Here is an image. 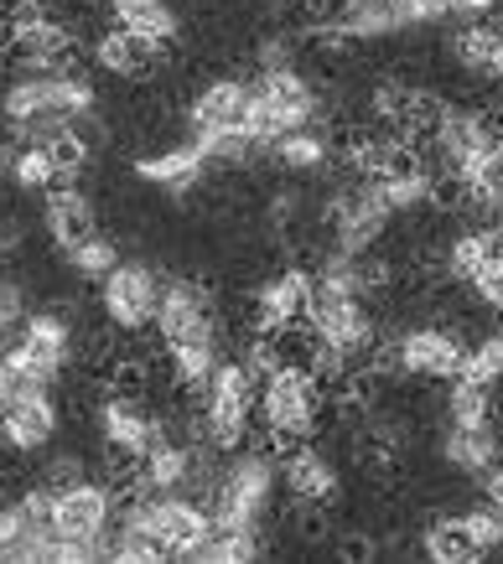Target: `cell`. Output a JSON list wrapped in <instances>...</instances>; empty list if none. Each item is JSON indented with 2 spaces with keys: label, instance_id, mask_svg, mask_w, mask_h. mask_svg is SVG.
<instances>
[{
  "label": "cell",
  "instance_id": "6da1fadb",
  "mask_svg": "<svg viewBox=\"0 0 503 564\" xmlns=\"http://www.w3.org/2000/svg\"><path fill=\"white\" fill-rule=\"evenodd\" d=\"M322 410H328V389H322V378L307 362H276L265 373L260 420L276 451H291V445L312 441L317 430H322Z\"/></svg>",
  "mask_w": 503,
  "mask_h": 564
},
{
  "label": "cell",
  "instance_id": "7a4b0ae2",
  "mask_svg": "<svg viewBox=\"0 0 503 564\" xmlns=\"http://www.w3.org/2000/svg\"><path fill=\"white\" fill-rule=\"evenodd\" d=\"M120 518H130L136 529L151 533L167 560H203V549H208V539H213V513L203 502H188L182 492L125 497Z\"/></svg>",
  "mask_w": 503,
  "mask_h": 564
},
{
  "label": "cell",
  "instance_id": "3957f363",
  "mask_svg": "<svg viewBox=\"0 0 503 564\" xmlns=\"http://www.w3.org/2000/svg\"><path fill=\"white\" fill-rule=\"evenodd\" d=\"M307 332H312L317 343L338 347L347 358L358 362L374 352L379 343V326H374V311L368 301L347 280L338 274H317V291H312V311H307Z\"/></svg>",
  "mask_w": 503,
  "mask_h": 564
},
{
  "label": "cell",
  "instance_id": "277c9868",
  "mask_svg": "<svg viewBox=\"0 0 503 564\" xmlns=\"http://www.w3.org/2000/svg\"><path fill=\"white\" fill-rule=\"evenodd\" d=\"M276 481H280V466L270 462V451H244V456H234L208 487L213 529H260Z\"/></svg>",
  "mask_w": 503,
  "mask_h": 564
},
{
  "label": "cell",
  "instance_id": "5b68a950",
  "mask_svg": "<svg viewBox=\"0 0 503 564\" xmlns=\"http://www.w3.org/2000/svg\"><path fill=\"white\" fill-rule=\"evenodd\" d=\"M255 383H260V378H249V368H244L239 358L234 362L218 358V368H213L203 393H197V410H203V425H208V445L218 456H228V451H239V445L249 441Z\"/></svg>",
  "mask_w": 503,
  "mask_h": 564
},
{
  "label": "cell",
  "instance_id": "8992f818",
  "mask_svg": "<svg viewBox=\"0 0 503 564\" xmlns=\"http://www.w3.org/2000/svg\"><path fill=\"white\" fill-rule=\"evenodd\" d=\"M322 223H328V249H338V254H364V249H374V243L389 234L395 207L384 203L379 182H358V176H353L347 187H338L328 197Z\"/></svg>",
  "mask_w": 503,
  "mask_h": 564
},
{
  "label": "cell",
  "instance_id": "52a82bcc",
  "mask_svg": "<svg viewBox=\"0 0 503 564\" xmlns=\"http://www.w3.org/2000/svg\"><path fill=\"white\" fill-rule=\"evenodd\" d=\"M99 435H105V451L115 456V477L120 471H136L146 456H151V445L167 441L172 430L151 410V399L146 393H105V404H99Z\"/></svg>",
  "mask_w": 503,
  "mask_h": 564
},
{
  "label": "cell",
  "instance_id": "ba28073f",
  "mask_svg": "<svg viewBox=\"0 0 503 564\" xmlns=\"http://www.w3.org/2000/svg\"><path fill=\"white\" fill-rule=\"evenodd\" d=\"M6 52L26 73L63 68V63H73V26L47 0H17L6 17Z\"/></svg>",
  "mask_w": 503,
  "mask_h": 564
},
{
  "label": "cell",
  "instance_id": "9c48e42d",
  "mask_svg": "<svg viewBox=\"0 0 503 564\" xmlns=\"http://www.w3.org/2000/svg\"><path fill=\"white\" fill-rule=\"evenodd\" d=\"M73 358V326L63 311H36L21 322L17 347L0 358V368L17 378V383H53Z\"/></svg>",
  "mask_w": 503,
  "mask_h": 564
},
{
  "label": "cell",
  "instance_id": "30bf717a",
  "mask_svg": "<svg viewBox=\"0 0 503 564\" xmlns=\"http://www.w3.org/2000/svg\"><path fill=\"white\" fill-rule=\"evenodd\" d=\"M115 513H120V492L109 481H73L63 492H53V533L57 539H73V544H88L99 560H105V539L115 529Z\"/></svg>",
  "mask_w": 503,
  "mask_h": 564
},
{
  "label": "cell",
  "instance_id": "8fae6325",
  "mask_svg": "<svg viewBox=\"0 0 503 564\" xmlns=\"http://www.w3.org/2000/svg\"><path fill=\"white\" fill-rule=\"evenodd\" d=\"M99 306H105V316H109V326L115 332H146V326L157 322V306H161V280H157V270L151 264H115V270L99 280Z\"/></svg>",
  "mask_w": 503,
  "mask_h": 564
},
{
  "label": "cell",
  "instance_id": "7c38bea8",
  "mask_svg": "<svg viewBox=\"0 0 503 564\" xmlns=\"http://www.w3.org/2000/svg\"><path fill=\"white\" fill-rule=\"evenodd\" d=\"M57 430H63V410L47 393V383H21L0 414V451H17V456L47 451L57 441Z\"/></svg>",
  "mask_w": 503,
  "mask_h": 564
},
{
  "label": "cell",
  "instance_id": "4fadbf2b",
  "mask_svg": "<svg viewBox=\"0 0 503 564\" xmlns=\"http://www.w3.org/2000/svg\"><path fill=\"white\" fill-rule=\"evenodd\" d=\"M312 291H317V274L307 264H286L280 274H270L260 291H255V301H249V332L276 337L286 326H307Z\"/></svg>",
  "mask_w": 503,
  "mask_h": 564
},
{
  "label": "cell",
  "instance_id": "5bb4252c",
  "mask_svg": "<svg viewBox=\"0 0 503 564\" xmlns=\"http://www.w3.org/2000/svg\"><path fill=\"white\" fill-rule=\"evenodd\" d=\"M157 337L161 347H176L188 337H213L218 332V306H213V291L203 280H161V306H157Z\"/></svg>",
  "mask_w": 503,
  "mask_h": 564
},
{
  "label": "cell",
  "instance_id": "9a60e30c",
  "mask_svg": "<svg viewBox=\"0 0 503 564\" xmlns=\"http://www.w3.org/2000/svg\"><path fill=\"white\" fill-rule=\"evenodd\" d=\"M395 373L405 378H420V383H451V378L462 373V337L447 332V326H410V332H399L395 343Z\"/></svg>",
  "mask_w": 503,
  "mask_h": 564
},
{
  "label": "cell",
  "instance_id": "2e32d148",
  "mask_svg": "<svg viewBox=\"0 0 503 564\" xmlns=\"http://www.w3.org/2000/svg\"><path fill=\"white\" fill-rule=\"evenodd\" d=\"M280 487H286V497H291L296 513H312V508L328 513L332 502H338V492H343L338 466H332L322 451H312V441L280 451Z\"/></svg>",
  "mask_w": 503,
  "mask_h": 564
},
{
  "label": "cell",
  "instance_id": "e0dca14e",
  "mask_svg": "<svg viewBox=\"0 0 503 564\" xmlns=\"http://www.w3.org/2000/svg\"><path fill=\"white\" fill-rule=\"evenodd\" d=\"M94 63H99L109 78H120V84H146V78H157V68L167 63V47L125 32V26H105V32L94 36Z\"/></svg>",
  "mask_w": 503,
  "mask_h": 564
},
{
  "label": "cell",
  "instance_id": "ac0fdd59",
  "mask_svg": "<svg viewBox=\"0 0 503 564\" xmlns=\"http://www.w3.org/2000/svg\"><path fill=\"white\" fill-rule=\"evenodd\" d=\"M447 57L472 78L503 88V21H462L447 36Z\"/></svg>",
  "mask_w": 503,
  "mask_h": 564
},
{
  "label": "cell",
  "instance_id": "d6986e66",
  "mask_svg": "<svg viewBox=\"0 0 503 564\" xmlns=\"http://www.w3.org/2000/svg\"><path fill=\"white\" fill-rule=\"evenodd\" d=\"M244 120H249V84H239V78H208L188 104V124L208 130V135L244 130Z\"/></svg>",
  "mask_w": 503,
  "mask_h": 564
},
{
  "label": "cell",
  "instance_id": "ffe728a7",
  "mask_svg": "<svg viewBox=\"0 0 503 564\" xmlns=\"http://www.w3.org/2000/svg\"><path fill=\"white\" fill-rule=\"evenodd\" d=\"M42 223H47V234H53L57 249H68V243L88 239V234H99V207L88 192H78L73 182L47 192V207H42Z\"/></svg>",
  "mask_w": 503,
  "mask_h": 564
},
{
  "label": "cell",
  "instance_id": "44dd1931",
  "mask_svg": "<svg viewBox=\"0 0 503 564\" xmlns=\"http://www.w3.org/2000/svg\"><path fill=\"white\" fill-rule=\"evenodd\" d=\"M130 172L140 176V182H151V187L161 192H192V187H203V176H208V161L197 155V145H167V151L157 155H140Z\"/></svg>",
  "mask_w": 503,
  "mask_h": 564
},
{
  "label": "cell",
  "instance_id": "7402d4cb",
  "mask_svg": "<svg viewBox=\"0 0 503 564\" xmlns=\"http://www.w3.org/2000/svg\"><path fill=\"white\" fill-rule=\"evenodd\" d=\"M499 456H503V445H499L493 420L488 425H447V435H441V462L451 471H462V477H483Z\"/></svg>",
  "mask_w": 503,
  "mask_h": 564
},
{
  "label": "cell",
  "instance_id": "603a6c76",
  "mask_svg": "<svg viewBox=\"0 0 503 564\" xmlns=\"http://www.w3.org/2000/svg\"><path fill=\"white\" fill-rule=\"evenodd\" d=\"M105 6H109V26H125V32L146 36V42H161V47L182 32V21H176L167 0H105Z\"/></svg>",
  "mask_w": 503,
  "mask_h": 564
},
{
  "label": "cell",
  "instance_id": "cb8c5ba5",
  "mask_svg": "<svg viewBox=\"0 0 503 564\" xmlns=\"http://www.w3.org/2000/svg\"><path fill=\"white\" fill-rule=\"evenodd\" d=\"M167 368H172V383L182 393H203V383H208V373L218 368V332L213 337H188V343H176V347H167Z\"/></svg>",
  "mask_w": 503,
  "mask_h": 564
},
{
  "label": "cell",
  "instance_id": "d4e9b609",
  "mask_svg": "<svg viewBox=\"0 0 503 564\" xmlns=\"http://www.w3.org/2000/svg\"><path fill=\"white\" fill-rule=\"evenodd\" d=\"M270 155H276V166L280 172H291V176H307V172H322L332 161V135L328 130H291V135H280L276 145H270Z\"/></svg>",
  "mask_w": 503,
  "mask_h": 564
},
{
  "label": "cell",
  "instance_id": "484cf974",
  "mask_svg": "<svg viewBox=\"0 0 503 564\" xmlns=\"http://www.w3.org/2000/svg\"><path fill=\"white\" fill-rule=\"evenodd\" d=\"M420 554H426L431 564H472V560H483V554L472 549L462 518H436V523H426V533H420Z\"/></svg>",
  "mask_w": 503,
  "mask_h": 564
},
{
  "label": "cell",
  "instance_id": "4316f807",
  "mask_svg": "<svg viewBox=\"0 0 503 564\" xmlns=\"http://www.w3.org/2000/svg\"><path fill=\"white\" fill-rule=\"evenodd\" d=\"M63 259H68V270L78 274V280H105V274L120 264V243L109 239V234H88V239L68 243Z\"/></svg>",
  "mask_w": 503,
  "mask_h": 564
},
{
  "label": "cell",
  "instance_id": "83f0119b",
  "mask_svg": "<svg viewBox=\"0 0 503 564\" xmlns=\"http://www.w3.org/2000/svg\"><path fill=\"white\" fill-rule=\"evenodd\" d=\"M493 414V389L472 383V378H451L447 383V425H488Z\"/></svg>",
  "mask_w": 503,
  "mask_h": 564
},
{
  "label": "cell",
  "instance_id": "f1b7e54d",
  "mask_svg": "<svg viewBox=\"0 0 503 564\" xmlns=\"http://www.w3.org/2000/svg\"><path fill=\"white\" fill-rule=\"evenodd\" d=\"M11 182H17L21 192H53V187H63V172H57V161L47 145H21V151L11 155Z\"/></svg>",
  "mask_w": 503,
  "mask_h": 564
},
{
  "label": "cell",
  "instance_id": "f546056e",
  "mask_svg": "<svg viewBox=\"0 0 503 564\" xmlns=\"http://www.w3.org/2000/svg\"><path fill=\"white\" fill-rule=\"evenodd\" d=\"M457 378H472V383L499 389V383H503V337H499V332L478 337V343L462 352V373H457Z\"/></svg>",
  "mask_w": 503,
  "mask_h": 564
},
{
  "label": "cell",
  "instance_id": "4dcf8cb0",
  "mask_svg": "<svg viewBox=\"0 0 503 564\" xmlns=\"http://www.w3.org/2000/svg\"><path fill=\"white\" fill-rule=\"evenodd\" d=\"M462 518V529H468L472 549L478 554H493V549H503V508H493V502H483V508H468Z\"/></svg>",
  "mask_w": 503,
  "mask_h": 564
},
{
  "label": "cell",
  "instance_id": "1f68e13d",
  "mask_svg": "<svg viewBox=\"0 0 503 564\" xmlns=\"http://www.w3.org/2000/svg\"><path fill=\"white\" fill-rule=\"evenodd\" d=\"M468 285H472V301L499 316V311H503V249H493V254H488L483 264L468 274Z\"/></svg>",
  "mask_w": 503,
  "mask_h": 564
},
{
  "label": "cell",
  "instance_id": "d6a6232c",
  "mask_svg": "<svg viewBox=\"0 0 503 564\" xmlns=\"http://www.w3.org/2000/svg\"><path fill=\"white\" fill-rule=\"evenodd\" d=\"M47 151H53V161H57V172H63V182H73V176L88 166V140H84V130H78V124H68L63 135L47 140Z\"/></svg>",
  "mask_w": 503,
  "mask_h": 564
},
{
  "label": "cell",
  "instance_id": "836d02e7",
  "mask_svg": "<svg viewBox=\"0 0 503 564\" xmlns=\"http://www.w3.org/2000/svg\"><path fill=\"white\" fill-rule=\"evenodd\" d=\"M84 477H88L84 456H73V451H63V456H53V462L42 466V477H36V481H47L53 492H63V487H73V481H84Z\"/></svg>",
  "mask_w": 503,
  "mask_h": 564
},
{
  "label": "cell",
  "instance_id": "e575fe53",
  "mask_svg": "<svg viewBox=\"0 0 503 564\" xmlns=\"http://www.w3.org/2000/svg\"><path fill=\"white\" fill-rule=\"evenodd\" d=\"M0 322H26V285L0 274Z\"/></svg>",
  "mask_w": 503,
  "mask_h": 564
},
{
  "label": "cell",
  "instance_id": "d590c367",
  "mask_svg": "<svg viewBox=\"0 0 503 564\" xmlns=\"http://www.w3.org/2000/svg\"><path fill=\"white\" fill-rule=\"evenodd\" d=\"M441 21H451L447 0H410V26H441Z\"/></svg>",
  "mask_w": 503,
  "mask_h": 564
},
{
  "label": "cell",
  "instance_id": "8d00e7d4",
  "mask_svg": "<svg viewBox=\"0 0 503 564\" xmlns=\"http://www.w3.org/2000/svg\"><path fill=\"white\" fill-rule=\"evenodd\" d=\"M451 6V21H488L499 17V0H447Z\"/></svg>",
  "mask_w": 503,
  "mask_h": 564
},
{
  "label": "cell",
  "instance_id": "74e56055",
  "mask_svg": "<svg viewBox=\"0 0 503 564\" xmlns=\"http://www.w3.org/2000/svg\"><path fill=\"white\" fill-rule=\"evenodd\" d=\"M21 239H26V228H21L17 218H0V259H11V254H17Z\"/></svg>",
  "mask_w": 503,
  "mask_h": 564
},
{
  "label": "cell",
  "instance_id": "f35d334b",
  "mask_svg": "<svg viewBox=\"0 0 503 564\" xmlns=\"http://www.w3.org/2000/svg\"><path fill=\"white\" fill-rule=\"evenodd\" d=\"M483 497L493 502V508H503V456L483 471Z\"/></svg>",
  "mask_w": 503,
  "mask_h": 564
},
{
  "label": "cell",
  "instance_id": "ab89813d",
  "mask_svg": "<svg viewBox=\"0 0 503 564\" xmlns=\"http://www.w3.org/2000/svg\"><path fill=\"white\" fill-rule=\"evenodd\" d=\"M17 337H21V322H0V358L17 347Z\"/></svg>",
  "mask_w": 503,
  "mask_h": 564
},
{
  "label": "cell",
  "instance_id": "60d3db41",
  "mask_svg": "<svg viewBox=\"0 0 503 564\" xmlns=\"http://www.w3.org/2000/svg\"><path fill=\"white\" fill-rule=\"evenodd\" d=\"M280 6H312V0H280Z\"/></svg>",
  "mask_w": 503,
  "mask_h": 564
},
{
  "label": "cell",
  "instance_id": "b9f144b4",
  "mask_svg": "<svg viewBox=\"0 0 503 564\" xmlns=\"http://www.w3.org/2000/svg\"><path fill=\"white\" fill-rule=\"evenodd\" d=\"M493 223H499V228H503V207H499V213H493Z\"/></svg>",
  "mask_w": 503,
  "mask_h": 564
}]
</instances>
